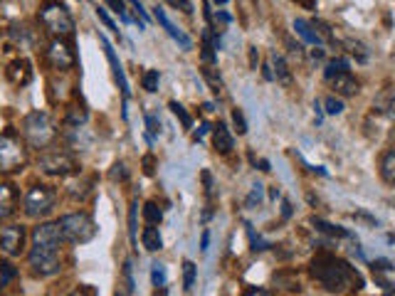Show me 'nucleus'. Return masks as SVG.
Segmentation results:
<instances>
[{
    "instance_id": "obj_1",
    "label": "nucleus",
    "mask_w": 395,
    "mask_h": 296,
    "mask_svg": "<svg viewBox=\"0 0 395 296\" xmlns=\"http://www.w3.org/2000/svg\"><path fill=\"white\" fill-rule=\"evenodd\" d=\"M62 239V230L57 222H43L32 230V247L27 252V265L38 276H52L62 269V257H59Z\"/></svg>"
},
{
    "instance_id": "obj_2",
    "label": "nucleus",
    "mask_w": 395,
    "mask_h": 296,
    "mask_svg": "<svg viewBox=\"0 0 395 296\" xmlns=\"http://www.w3.org/2000/svg\"><path fill=\"white\" fill-rule=\"evenodd\" d=\"M309 272L326 291L343 294L351 289H364V276L358 274L356 267H351L346 259L336 257L331 252H321L311 259Z\"/></svg>"
},
{
    "instance_id": "obj_3",
    "label": "nucleus",
    "mask_w": 395,
    "mask_h": 296,
    "mask_svg": "<svg viewBox=\"0 0 395 296\" xmlns=\"http://www.w3.org/2000/svg\"><path fill=\"white\" fill-rule=\"evenodd\" d=\"M22 138L30 143L32 148H47L50 143L57 138V124H54L52 114L50 111H30L25 119H22Z\"/></svg>"
},
{
    "instance_id": "obj_4",
    "label": "nucleus",
    "mask_w": 395,
    "mask_h": 296,
    "mask_svg": "<svg viewBox=\"0 0 395 296\" xmlns=\"http://www.w3.org/2000/svg\"><path fill=\"white\" fill-rule=\"evenodd\" d=\"M59 230H62V237L72 244H87L94 239L96 235V222L89 212H70V215H62L57 220Z\"/></svg>"
},
{
    "instance_id": "obj_5",
    "label": "nucleus",
    "mask_w": 395,
    "mask_h": 296,
    "mask_svg": "<svg viewBox=\"0 0 395 296\" xmlns=\"http://www.w3.org/2000/svg\"><path fill=\"white\" fill-rule=\"evenodd\" d=\"M40 22L45 25V30L54 37H70L75 32V17L67 10L64 3H45L38 13Z\"/></svg>"
},
{
    "instance_id": "obj_6",
    "label": "nucleus",
    "mask_w": 395,
    "mask_h": 296,
    "mask_svg": "<svg viewBox=\"0 0 395 296\" xmlns=\"http://www.w3.org/2000/svg\"><path fill=\"white\" fill-rule=\"evenodd\" d=\"M27 163V148L15 131L0 133V173H13Z\"/></svg>"
},
{
    "instance_id": "obj_7",
    "label": "nucleus",
    "mask_w": 395,
    "mask_h": 296,
    "mask_svg": "<svg viewBox=\"0 0 395 296\" xmlns=\"http://www.w3.org/2000/svg\"><path fill=\"white\" fill-rule=\"evenodd\" d=\"M54 200H57V193L50 188V185L35 183L27 188L25 200H22V207H25V215L38 220V217H45L50 210L54 207Z\"/></svg>"
},
{
    "instance_id": "obj_8",
    "label": "nucleus",
    "mask_w": 395,
    "mask_h": 296,
    "mask_svg": "<svg viewBox=\"0 0 395 296\" xmlns=\"http://www.w3.org/2000/svg\"><path fill=\"white\" fill-rule=\"evenodd\" d=\"M38 168L43 170L45 175H57V178H64V175L77 173V161L72 158L70 154H64V151H47V154L40 156Z\"/></svg>"
},
{
    "instance_id": "obj_9",
    "label": "nucleus",
    "mask_w": 395,
    "mask_h": 296,
    "mask_svg": "<svg viewBox=\"0 0 395 296\" xmlns=\"http://www.w3.org/2000/svg\"><path fill=\"white\" fill-rule=\"evenodd\" d=\"M47 62L52 64L59 72H67L77 64V54L70 47V43H64L62 37H54L52 43L47 45Z\"/></svg>"
},
{
    "instance_id": "obj_10",
    "label": "nucleus",
    "mask_w": 395,
    "mask_h": 296,
    "mask_svg": "<svg viewBox=\"0 0 395 296\" xmlns=\"http://www.w3.org/2000/svg\"><path fill=\"white\" fill-rule=\"evenodd\" d=\"M0 249L8 257H20L25 249V228L22 225H8L0 230Z\"/></svg>"
},
{
    "instance_id": "obj_11",
    "label": "nucleus",
    "mask_w": 395,
    "mask_h": 296,
    "mask_svg": "<svg viewBox=\"0 0 395 296\" xmlns=\"http://www.w3.org/2000/svg\"><path fill=\"white\" fill-rule=\"evenodd\" d=\"M99 43H102V47H104V54H107L109 64H112L114 80H117L119 89H121V96H124V101H126V99H128V82H126V74H124V67H121V62H119V57H117V50L112 47V43H109V40H107V37H104V35H99Z\"/></svg>"
},
{
    "instance_id": "obj_12",
    "label": "nucleus",
    "mask_w": 395,
    "mask_h": 296,
    "mask_svg": "<svg viewBox=\"0 0 395 296\" xmlns=\"http://www.w3.org/2000/svg\"><path fill=\"white\" fill-rule=\"evenodd\" d=\"M154 17L158 20V25L163 27V30H166L178 45H181L183 50H193V40H191V37H188L186 32H183L178 25H173V20L166 15V10H163V6H156V8H154Z\"/></svg>"
},
{
    "instance_id": "obj_13",
    "label": "nucleus",
    "mask_w": 395,
    "mask_h": 296,
    "mask_svg": "<svg viewBox=\"0 0 395 296\" xmlns=\"http://www.w3.org/2000/svg\"><path fill=\"white\" fill-rule=\"evenodd\" d=\"M6 77L10 80V84H15V87L30 84V82H32V64L27 62V59H22V57L13 59V62L6 67Z\"/></svg>"
},
{
    "instance_id": "obj_14",
    "label": "nucleus",
    "mask_w": 395,
    "mask_h": 296,
    "mask_svg": "<svg viewBox=\"0 0 395 296\" xmlns=\"http://www.w3.org/2000/svg\"><path fill=\"white\" fill-rule=\"evenodd\" d=\"M17 210V191L15 185L0 183V220H8Z\"/></svg>"
},
{
    "instance_id": "obj_15",
    "label": "nucleus",
    "mask_w": 395,
    "mask_h": 296,
    "mask_svg": "<svg viewBox=\"0 0 395 296\" xmlns=\"http://www.w3.org/2000/svg\"><path fill=\"white\" fill-rule=\"evenodd\" d=\"M213 146L218 154H230L232 148H235V138L230 133V128L225 126L223 121H218L213 126Z\"/></svg>"
},
{
    "instance_id": "obj_16",
    "label": "nucleus",
    "mask_w": 395,
    "mask_h": 296,
    "mask_svg": "<svg viewBox=\"0 0 395 296\" xmlns=\"http://www.w3.org/2000/svg\"><path fill=\"white\" fill-rule=\"evenodd\" d=\"M331 84H334V89H336V94H341V96H353V94H358V91H361V84H358V80L353 77L351 72L338 74Z\"/></svg>"
},
{
    "instance_id": "obj_17",
    "label": "nucleus",
    "mask_w": 395,
    "mask_h": 296,
    "mask_svg": "<svg viewBox=\"0 0 395 296\" xmlns=\"http://www.w3.org/2000/svg\"><path fill=\"white\" fill-rule=\"evenodd\" d=\"M269 64H272L274 80L282 82V84H292V69H289L287 59H284L282 54L272 52V57H269Z\"/></svg>"
},
{
    "instance_id": "obj_18",
    "label": "nucleus",
    "mask_w": 395,
    "mask_h": 296,
    "mask_svg": "<svg viewBox=\"0 0 395 296\" xmlns=\"http://www.w3.org/2000/svg\"><path fill=\"white\" fill-rule=\"evenodd\" d=\"M87 119H89V111H87L84 106L72 104L70 109H67V114H64V126L67 128H84Z\"/></svg>"
},
{
    "instance_id": "obj_19",
    "label": "nucleus",
    "mask_w": 395,
    "mask_h": 296,
    "mask_svg": "<svg viewBox=\"0 0 395 296\" xmlns=\"http://www.w3.org/2000/svg\"><path fill=\"white\" fill-rule=\"evenodd\" d=\"M373 109L385 114V117L395 119V89H385L378 94V99L373 101Z\"/></svg>"
},
{
    "instance_id": "obj_20",
    "label": "nucleus",
    "mask_w": 395,
    "mask_h": 296,
    "mask_svg": "<svg viewBox=\"0 0 395 296\" xmlns=\"http://www.w3.org/2000/svg\"><path fill=\"white\" fill-rule=\"evenodd\" d=\"M294 32L304 40V43H309V45H321L324 40H321L319 35H316V30L311 27V22H306V20H301V17H297L294 20Z\"/></svg>"
},
{
    "instance_id": "obj_21",
    "label": "nucleus",
    "mask_w": 395,
    "mask_h": 296,
    "mask_svg": "<svg viewBox=\"0 0 395 296\" xmlns=\"http://www.w3.org/2000/svg\"><path fill=\"white\" fill-rule=\"evenodd\" d=\"M311 225H314V228L319 230V232L331 235V237H348V239H353V235L348 232L346 228H338V225H331V222L321 220V217H311Z\"/></svg>"
},
{
    "instance_id": "obj_22",
    "label": "nucleus",
    "mask_w": 395,
    "mask_h": 296,
    "mask_svg": "<svg viewBox=\"0 0 395 296\" xmlns=\"http://www.w3.org/2000/svg\"><path fill=\"white\" fill-rule=\"evenodd\" d=\"M141 244H144L149 252H158V249H163V237H161L158 228H144V232H141Z\"/></svg>"
},
{
    "instance_id": "obj_23",
    "label": "nucleus",
    "mask_w": 395,
    "mask_h": 296,
    "mask_svg": "<svg viewBox=\"0 0 395 296\" xmlns=\"http://www.w3.org/2000/svg\"><path fill=\"white\" fill-rule=\"evenodd\" d=\"M343 72H351V64H348V59L334 57V59H329V62H326L324 77H326L329 82H334V80L338 77V74H343Z\"/></svg>"
},
{
    "instance_id": "obj_24",
    "label": "nucleus",
    "mask_w": 395,
    "mask_h": 296,
    "mask_svg": "<svg viewBox=\"0 0 395 296\" xmlns=\"http://www.w3.org/2000/svg\"><path fill=\"white\" fill-rule=\"evenodd\" d=\"M380 178L390 185L395 183V148L393 151H388V154L380 158Z\"/></svg>"
},
{
    "instance_id": "obj_25",
    "label": "nucleus",
    "mask_w": 395,
    "mask_h": 296,
    "mask_svg": "<svg viewBox=\"0 0 395 296\" xmlns=\"http://www.w3.org/2000/svg\"><path fill=\"white\" fill-rule=\"evenodd\" d=\"M136 215H139V200H131V207H128V239L131 244H139V222H136Z\"/></svg>"
},
{
    "instance_id": "obj_26",
    "label": "nucleus",
    "mask_w": 395,
    "mask_h": 296,
    "mask_svg": "<svg viewBox=\"0 0 395 296\" xmlns=\"http://www.w3.org/2000/svg\"><path fill=\"white\" fill-rule=\"evenodd\" d=\"M203 77H205V82H208V84H210V89H213L215 91V94H223V77H220V72H218V69H215V67H205V64H203Z\"/></svg>"
},
{
    "instance_id": "obj_27",
    "label": "nucleus",
    "mask_w": 395,
    "mask_h": 296,
    "mask_svg": "<svg viewBox=\"0 0 395 296\" xmlns=\"http://www.w3.org/2000/svg\"><path fill=\"white\" fill-rule=\"evenodd\" d=\"M195 276H198V267H195V262L186 259V262H183V289L191 291L193 286H195Z\"/></svg>"
},
{
    "instance_id": "obj_28",
    "label": "nucleus",
    "mask_w": 395,
    "mask_h": 296,
    "mask_svg": "<svg viewBox=\"0 0 395 296\" xmlns=\"http://www.w3.org/2000/svg\"><path fill=\"white\" fill-rule=\"evenodd\" d=\"M144 220H146V225L156 228V225L163 220V210H161L156 202H146V205H144Z\"/></svg>"
},
{
    "instance_id": "obj_29",
    "label": "nucleus",
    "mask_w": 395,
    "mask_h": 296,
    "mask_svg": "<svg viewBox=\"0 0 395 296\" xmlns=\"http://www.w3.org/2000/svg\"><path fill=\"white\" fill-rule=\"evenodd\" d=\"M151 284H154L156 289H163V286H166V267L158 265V262L151 265Z\"/></svg>"
},
{
    "instance_id": "obj_30",
    "label": "nucleus",
    "mask_w": 395,
    "mask_h": 296,
    "mask_svg": "<svg viewBox=\"0 0 395 296\" xmlns=\"http://www.w3.org/2000/svg\"><path fill=\"white\" fill-rule=\"evenodd\" d=\"M158 82H161V74H158V69H146L144 72V80H141V84H144V89L146 91H158Z\"/></svg>"
},
{
    "instance_id": "obj_31",
    "label": "nucleus",
    "mask_w": 395,
    "mask_h": 296,
    "mask_svg": "<svg viewBox=\"0 0 395 296\" xmlns=\"http://www.w3.org/2000/svg\"><path fill=\"white\" fill-rule=\"evenodd\" d=\"M346 47L358 62H366V59H368V47H366L364 43H358V40H346Z\"/></svg>"
},
{
    "instance_id": "obj_32",
    "label": "nucleus",
    "mask_w": 395,
    "mask_h": 296,
    "mask_svg": "<svg viewBox=\"0 0 395 296\" xmlns=\"http://www.w3.org/2000/svg\"><path fill=\"white\" fill-rule=\"evenodd\" d=\"M168 109H171L173 114H176V117L181 119V124H183V126H186V128H193V117H191V114H188V111H186V106H183V104H178V101H171V104H168Z\"/></svg>"
},
{
    "instance_id": "obj_33",
    "label": "nucleus",
    "mask_w": 395,
    "mask_h": 296,
    "mask_svg": "<svg viewBox=\"0 0 395 296\" xmlns=\"http://www.w3.org/2000/svg\"><path fill=\"white\" fill-rule=\"evenodd\" d=\"M121 276H124V286H126V294H131V291H134V286H136V281H134V265H131V259H126V262H124Z\"/></svg>"
},
{
    "instance_id": "obj_34",
    "label": "nucleus",
    "mask_w": 395,
    "mask_h": 296,
    "mask_svg": "<svg viewBox=\"0 0 395 296\" xmlns=\"http://www.w3.org/2000/svg\"><path fill=\"white\" fill-rule=\"evenodd\" d=\"M324 106H326V114H331V117H338V114H343V101L338 99V96H326V101H324Z\"/></svg>"
},
{
    "instance_id": "obj_35",
    "label": "nucleus",
    "mask_w": 395,
    "mask_h": 296,
    "mask_svg": "<svg viewBox=\"0 0 395 296\" xmlns=\"http://www.w3.org/2000/svg\"><path fill=\"white\" fill-rule=\"evenodd\" d=\"M262 198H264V185L255 183V185H252L250 195H247L245 205H247V207H257V205H260V202H262Z\"/></svg>"
},
{
    "instance_id": "obj_36",
    "label": "nucleus",
    "mask_w": 395,
    "mask_h": 296,
    "mask_svg": "<svg viewBox=\"0 0 395 296\" xmlns=\"http://www.w3.org/2000/svg\"><path fill=\"white\" fill-rule=\"evenodd\" d=\"M247 235H250V242H252V249H255V252H264V249L269 247V242H264L260 235H255V230H252L250 225H247Z\"/></svg>"
},
{
    "instance_id": "obj_37",
    "label": "nucleus",
    "mask_w": 395,
    "mask_h": 296,
    "mask_svg": "<svg viewBox=\"0 0 395 296\" xmlns=\"http://www.w3.org/2000/svg\"><path fill=\"white\" fill-rule=\"evenodd\" d=\"M109 6L114 8V13H117V15L121 17L124 22H134V17L128 15V10H126V3H121V0H112Z\"/></svg>"
},
{
    "instance_id": "obj_38",
    "label": "nucleus",
    "mask_w": 395,
    "mask_h": 296,
    "mask_svg": "<svg viewBox=\"0 0 395 296\" xmlns=\"http://www.w3.org/2000/svg\"><path fill=\"white\" fill-rule=\"evenodd\" d=\"M146 128H149V138H154V136H158L161 133V121L158 119L154 117V114H149V111H146Z\"/></svg>"
},
{
    "instance_id": "obj_39",
    "label": "nucleus",
    "mask_w": 395,
    "mask_h": 296,
    "mask_svg": "<svg viewBox=\"0 0 395 296\" xmlns=\"http://www.w3.org/2000/svg\"><path fill=\"white\" fill-rule=\"evenodd\" d=\"M232 124H235L237 133H247V121H245V114H242V109H235L232 111Z\"/></svg>"
},
{
    "instance_id": "obj_40",
    "label": "nucleus",
    "mask_w": 395,
    "mask_h": 296,
    "mask_svg": "<svg viewBox=\"0 0 395 296\" xmlns=\"http://www.w3.org/2000/svg\"><path fill=\"white\" fill-rule=\"evenodd\" d=\"M15 276V269H13V265H8V262H0V286H6L8 281Z\"/></svg>"
},
{
    "instance_id": "obj_41",
    "label": "nucleus",
    "mask_w": 395,
    "mask_h": 296,
    "mask_svg": "<svg viewBox=\"0 0 395 296\" xmlns=\"http://www.w3.org/2000/svg\"><path fill=\"white\" fill-rule=\"evenodd\" d=\"M371 269H373V274H383V272H393V262L390 259H375L373 265H371Z\"/></svg>"
},
{
    "instance_id": "obj_42",
    "label": "nucleus",
    "mask_w": 395,
    "mask_h": 296,
    "mask_svg": "<svg viewBox=\"0 0 395 296\" xmlns=\"http://www.w3.org/2000/svg\"><path fill=\"white\" fill-rule=\"evenodd\" d=\"M109 178H112V180H126L128 178L126 165H124L121 161H117V163L112 165V173H109Z\"/></svg>"
},
{
    "instance_id": "obj_43",
    "label": "nucleus",
    "mask_w": 395,
    "mask_h": 296,
    "mask_svg": "<svg viewBox=\"0 0 395 296\" xmlns=\"http://www.w3.org/2000/svg\"><path fill=\"white\" fill-rule=\"evenodd\" d=\"M96 15H99V20H102L104 25H107V30H112V32H117V35H119V27L114 25V20L107 15V8H104V6H96Z\"/></svg>"
},
{
    "instance_id": "obj_44",
    "label": "nucleus",
    "mask_w": 395,
    "mask_h": 296,
    "mask_svg": "<svg viewBox=\"0 0 395 296\" xmlns=\"http://www.w3.org/2000/svg\"><path fill=\"white\" fill-rule=\"evenodd\" d=\"M141 163H144V173L146 175H154V170H156V156L154 154H146Z\"/></svg>"
},
{
    "instance_id": "obj_45",
    "label": "nucleus",
    "mask_w": 395,
    "mask_h": 296,
    "mask_svg": "<svg viewBox=\"0 0 395 296\" xmlns=\"http://www.w3.org/2000/svg\"><path fill=\"white\" fill-rule=\"evenodd\" d=\"M67 296H94V291L89 289V286H80V289H75V291H70Z\"/></svg>"
},
{
    "instance_id": "obj_46",
    "label": "nucleus",
    "mask_w": 395,
    "mask_h": 296,
    "mask_svg": "<svg viewBox=\"0 0 395 296\" xmlns=\"http://www.w3.org/2000/svg\"><path fill=\"white\" fill-rule=\"evenodd\" d=\"M208 247H210V230H203V235H200V249L208 252Z\"/></svg>"
},
{
    "instance_id": "obj_47",
    "label": "nucleus",
    "mask_w": 395,
    "mask_h": 296,
    "mask_svg": "<svg viewBox=\"0 0 395 296\" xmlns=\"http://www.w3.org/2000/svg\"><path fill=\"white\" fill-rule=\"evenodd\" d=\"M203 183H205V191H208V195L213 193V175L208 173V170H203Z\"/></svg>"
},
{
    "instance_id": "obj_48",
    "label": "nucleus",
    "mask_w": 395,
    "mask_h": 296,
    "mask_svg": "<svg viewBox=\"0 0 395 296\" xmlns=\"http://www.w3.org/2000/svg\"><path fill=\"white\" fill-rule=\"evenodd\" d=\"M208 124H200V128H198V131L195 133H193V138H195V141H203V136H205V133H208Z\"/></svg>"
},
{
    "instance_id": "obj_49",
    "label": "nucleus",
    "mask_w": 395,
    "mask_h": 296,
    "mask_svg": "<svg viewBox=\"0 0 395 296\" xmlns=\"http://www.w3.org/2000/svg\"><path fill=\"white\" fill-rule=\"evenodd\" d=\"M262 74H264V80L267 82H274V72H272V64H264V67H262Z\"/></svg>"
},
{
    "instance_id": "obj_50",
    "label": "nucleus",
    "mask_w": 395,
    "mask_h": 296,
    "mask_svg": "<svg viewBox=\"0 0 395 296\" xmlns=\"http://www.w3.org/2000/svg\"><path fill=\"white\" fill-rule=\"evenodd\" d=\"M257 62H260V54H257V47H250V67L257 69Z\"/></svg>"
},
{
    "instance_id": "obj_51",
    "label": "nucleus",
    "mask_w": 395,
    "mask_h": 296,
    "mask_svg": "<svg viewBox=\"0 0 395 296\" xmlns=\"http://www.w3.org/2000/svg\"><path fill=\"white\" fill-rule=\"evenodd\" d=\"M282 217H284V220H287V217H292V202H289V200L282 202Z\"/></svg>"
},
{
    "instance_id": "obj_52",
    "label": "nucleus",
    "mask_w": 395,
    "mask_h": 296,
    "mask_svg": "<svg viewBox=\"0 0 395 296\" xmlns=\"http://www.w3.org/2000/svg\"><path fill=\"white\" fill-rule=\"evenodd\" d=\"M171 6H173V8H181V10H186V13H193V6H191V3H178V0H173Z\"/></svg>"
},
{
    "instance_id": "obj_53",
    "label": "nucleus",
    "mask_w": 395,
    "mask_h": 296,
    "mask_svg": "<svg viewBox=\"0 0 395 296\" xmlns=\"http://www.w3.org/2000/svg\"><path fill=\"white\" fill-rule=\"evenodd\" d=\"M245 296H269V291H264V289H250V291H245Z\"/></svg>"
},
{
    "instance_id": "obj_54",
    "label": "nucleus",
    "mask_w": 395,
    "mask_h": 296,
    "mask_svg": "<svg viewBox=\"0 0 395 296\" xmlns=\"http://www.w3.org/2000/svg\"><path fill=\"white\" fill-rule=\"evenodd\" d=\"M314 109H316V124H321V117H324V109H321L319 101H316V104H314Z\"/></svg>"
},
{
    "instance_id": "obj_55",
    "label": "nucleus",
    "mask_w": 395,
    "mask_h": 296,
    "mask_svg": "<svg viewBox=\"0 0 395 296\" xmlns=\"http://www.w3.org/2000/svg\"><path fill=\"white\" fill-rule=\"evenodd\" d=\"M255 165H260L262 173H267V170H269V163H267L264 158H262V161H255Z\"/></svg>"
},
{
    "instance_id": "obj_56",
    "label": "nucleus",
    "mask_w": 395,
    "mask_h": 296,
    "mask_svg": "<svg viewBox=\"0 0 395 296\" xmlns=\"http://www.w3.org/2000/svg\"><path fill=\"white\" fill-rule=\"evenodd\" d=\"M311 59H324V50H311Z\"/></svg>"
},
{
    "instance_id": "obj_57",
    "label": "nucleus",
    "mask_w": 395,
    "mask_h": 296,
    "mask_svg": "<svg viewBox=\"0 0 395 296\" xmlns=\"http://www.w3.org/2000/svg\"><path fill=\"white\" fill-rule=\"evenodd\" d=\"M269 195H272V200H277V198H282V191H279V188H272V193H269Z\"/></svg>"
},
{
    "instance_id": "obj_58",
    "label": "nucleus",
    "mask_w": 395,
    "mask_h": 296,
    "mask_svg": "<svg viewBox=\"0 0 395 296\" xmlns=\"http://www.w3.org/2000/svg\"><path fill=\"white\" fill-rule=\"evenodd\" d=\"M114 296H126V291H117V294H114Z\"/></svg>"
},
{
    "instance_id": "obj_59",
    "label": "nucleus",
    "mask_w": 395,
    "mask_h": 296,
    "mask_svg": "<svg viewBox=\"0 0 395 296\" xmlns=\"http://www.w3.org/2000/svg\"><path fill=\"white\" fill-rule=\"evenodd\" d=\"M0 289H3V286H0Z\"/></svg>"
}]
</instances>
